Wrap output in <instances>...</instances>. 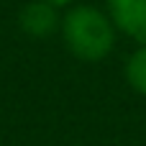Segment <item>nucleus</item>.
I'll list each match as a JSON object with an SVG mask.
<instances>
[{"label": "nucleus", "instance_id": "f257e3e1", "mask_svg": "<svg viewBox=\"0 0 146 146\" xmlns=\"http://www.w3.org/2000/svg\"><path fill=\"white\" fill-rule=\"evenodd\" d=\"M62 41L72 56L80 62H103L118 41V31L113 21L108 18L105 8L87 5V3H74L62 13V26H59Z\"/></svg>", "mask_w": 146, "mask_h": 146}, {"label": "nucleus", "instance_id": "f03ea898", "mask_svg": "<svg viewBox=\"0 0 146 146\" xmlns=\"http://www.w3.org/2000/svg\"><path fill=\"white\" fill-rule=\"evenodd\" d=\"M105 13L121 36L146 44V0H105Z\"/></svg>", "mask_w": 146, "mask_h": 146}, {"label": "nucleus", "instance_id": "7ed1b4c3", "mask_svg": "<svg viewBox=\"0 0 146 146\" xmlns=\"http://www.w3.org/2000/svg\"><path fill=\"white\" fill-rule=\"evenodd\" d=\"M18 26L26 36L31 38H49L54 33H59L62 26V10L41 3V0H31L21 8L18 13Z\"/></svg>", "mask_w": 146, "mask_h": 146}, {"label": "nucleus", "instance_id": "20e7f679", "mask_svg": "<svg viewBox=\"0 0 146 146\" xmlns=\"http://www.w3.org/2000/svg\"><path fill=\"white\" fill-rule=\"evenodd\" d=\"M123 74H126V82L133 92L144 95L146 98V44H139L131 56L126 59V67H123Z\"/></svg>", "mask_w": 146, "mask_h": 146}, {"label": "nucleus", "instance_id": "39448f33", "mask_svg": "<svg viewBox=\"0 0 146 146\" xmlns=\"http://www.w3.org/2000/svg\"><path fill=\"white\" fill-rule=\"evenodd\" d=\"M41 3H46V5H51V8H56V10H67V8H72L77 0H41Z\"/></svg>", "mask_w": 146, "mask_h": 146}]
</instances>
